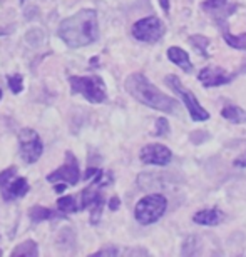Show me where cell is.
Instances as JSON below:
<instances>
[{
    "instance_id": "cell-1",
    "label": "cell",
    "mask_w": 246,
    "mask_h": 257,
    "mask_svg": "<svg viewBox=\"0 0 246 257\" xmlns=\"http://www.w3.org/2000/svg\"><path fill=\"white\" fill-rule=\"evenodd\" d=\"M57 34L69 47H84V45L94 44L99 39V24H97L96 10L84 9L64 19L59 25Z\"/></svg>"
},
{
    "instance_id": "cell-2",
    "label": "cell",
    "mask_w": 246,
    "mask_h": 257,
    "mask_svg": "<svg viewBox=\"0 0 246 257\" xmlns=\"http://www.w3.org/2000/svg\"><path fill=\"white\" fill-rule=\"evenodd\" d=\"M126 90L134 97L136 100H139L141 104L154 110L166 112V114H176L178 110V102L168 97L166 94L157 89L156 85H152L149 80L146 79L142 74H132L126 79Z\"/></svg>"
},
{
    "instance_id": "cell-3",
    "label": "cell",
    "mask_w": 246,
    "mask_h": 257,
    "mask_svg": "<svg viewBox=\"0 0 246 257\" xmlns=\"http://www.w3.org/2000/svg\"><path fill=\"white\" fill-rule=\"evenodd\" d=\"M168 209V200L161 194H149L137 202L134 209V217L139 224L149 225L157 222Z\"/></svg>"
},
{
    "instance_id": "cell-4",
    "label": "cell",
    "mask_w": 246,
    "mask_h": 257,
    "mask_svg": "<svg viewBox=\"0 0 246 257\" xmlns=\"http://www.w3.org/2000/svg\"><path fill=\"white\" fill-rule=\"evenodd\" d=\"M70 89L74 94H80L86 97V100L92 104H101L106 100V85L101 77L89 75V77H70L69 79Z\"/></svg>"
},
{
    "instance_id": "cell-5",
    "label": "cell",
    "mask_w": 246,
    "mask_h": 257,
    "mask_svg": "<svg viewBox=\"0 0 246 257\" xmlns=\"http://www.w3.org/2000/svg\"><path fill=\"white\" fill-rule=\"evenodd\" d=\"M166 84L171 87V89L178 94L179 99L184 102V105H186L189 115H191V119L194 122H201V120H208L209 119L208 112L204 110L201 105H199V102L196 100V97H194L191 92H189L188 89H184L181 80H179L176 75H168L166 77Z\"/></svg>"
},
{
    "instance_id": "cell-6",
    "label": "cell",
    "mask_w": 246,
    "mask_h": 257,
    "mask_svg": "<svg viewBox=\"0 0 246 257\" xmlns=\"http://www.w3.org/2000/svg\"><path fill=\"white\" fill-rule=\"evenodd\" d=\"M19 146L20 157L25 164H35L42 156L44 144L40 141V136L32 128H24L19 132Z\"/></svg>"
},
{
    "instance_id": "cell-7",
    "label": "cell",
    "mask_w": 246,
    "mask_h": 257,
    "mask_svg": "<svg viewBox=\"0 0 246 257\" xmlns=\"http://www.w3.org/2000/svg\"><path fill=\"white\" fill-rule=\"evenodd\" d=\"M132 35L134 39L141 40L146 44H154L164 35V27L159 19L156 17H146L141 19L132 25Z\"/></svg>"
},
{
    "instance_id": "cell-8",
    "label": "cell",
    "mask_w": 246,
    "mask_h": 257,
    "mask_svg": "<svg viewBox=\"0 0 246 257\" xmlns=\"http://www.w3.org/2000/svg\"><path fill=\"white\" fill-rule=\"evenodd\" d=\"M79 177H80V172H79L77 157H75L70 151H67L65 152L64 166H60L59 169H55L54 172H50L47 176V181L52 184L65 182V184H69V186H75V184L79 182Z\"/></svg>"
},
{
    "instance_id": "cell-9",
    "label": "cell",
    "mask_w": 246,
    "mask_h": 257,
    "mask_svg": "<svg viewBox=\"0 0 246 257\" xmlns=\"http://www.w3.org/2000/svg\"><path fill=\"white\" fill-rule=\"evenodd\" d=\"M80 199H82L80 207L82 209H91V222L97 224L101 219L102 207H104V197H102L101 191H96V184H92L91 187L84 189Z\"/></svg>"
},
{
    "instance_id": "cell-10",
    "label": "cell",
    "mask_w": 246,
    "mask_h": 257,
    "mask_svg": "<svg viewBox=\"0 0 246 257\" xmlns=\"http://www.w3.org/2000/svg\"><path fill=\"white\" fill-rule=\"evenodd\" d=\"M139 159L142 164H147V166H166L171 162L173 154L162 144H149V146L142 147Z\"/></svg>"
},
{
    "instance_id": "cell-11",
    "label": "cell",
    "mask_w": 246,
    "mask_h": 257,
    "mask_svg": "<svg viewBox=\"0 0 246 257\" xmlns=\"http://www.w3.org/2000/svg\"><path fill=\"white\" fill-rule=\"evenodd\" d=\"M0 191H2V197L5 200H15L19 197H24V195L29 192V182L25 177L15 176L12 181H9Z\"/></svg>"
},
{
    "instance_id": "cell-12",
    "label": "cell",
    "mask_w": 246,
    "mask_h": 257,
    "mask_svg": "<svg viewBox=\"0 0 246 257\" xmlns=\"http://www.w3.org/2000/svg\"><path fill=\"white\" fill-rule=\"evenodd\" d=\"M199 80L203 82V85L206 87H216L224 85L231 80V75L226 74L223 69H214V67H206L199 72Z\"/></svg>"
},
{
    "instance_id": "cell-13",
    "label": "cell",
    "mask_w": 246,
    "mask_h": 257,
    "mask_svg": "<svg viewBox=\"0 0 246 257\" xmlns=\"http://www.w3.org/2000/svg\"><path fill=\"white\" fill-rule=\"evenodd\" d=\"M29 217L32 222H42V220H50V219H60V217L65 219V214L55 212V210L42 207V205H34V207H30L29 210Z\"/></svg>"
},
{
    "instance_id": "cell-14",
    "label": "cell",
    "mask_w": 246,
    "mask_h": 257,
    "mask_svg": "<svg viewBox=\"0 0 246 257\" xmlns=\"http://www.w3.org/2000/svg\"><path fill=\"white\" fill-rule=\"evenodd\" d=\"M193 220L199 225H218L223 220V212L218 209L201 210V212L194 214Z\"/></svg>"
},
{
    "instance_id": "cell-15",
    "label": "cell",
    "mask_w": 246,
    "mask_h": 257,
    "mask_svg": "<svg viewBox=\"0 0 246 257\" xmlns=\"http://www.w3.org/2000/svg\"><path fill=\"white\" fill-rule=\"evenodd\" d=\"M168 57H169V60H171L173 64H176L178 67H181L184 72H191L193 64H191V60H189V55L184 52L183 49L171 47V49L168 50Z\"/></svg>"
},
{
    "instance_id": "cell-16",
    "label": "cell",
    "mask_w": 246,
    "mask_h": 257,
    "mask_svg": "<svg viewBox=\"0 0 246 257\" xmlns=\"http://www.w3.org/2000/svg\"><path fill=\"white\" fill-rule=\"evenodd\" d=\"M14 257H19V255H27V257H37L39 255V247L34 240H25V242L19 244L17 247L14 249L12 252Z\"/></svg>"
},
{
    "instance_id": "cell-17",
    "label": "cell",
    "mask_w": 246,
    "mask_h": 257,
    "mask_svg": "<svg viewBox=\"0 0 246 257\" xmlns=\"http://www.w3.org/2000/svg\"><path fill=\"white\" fill-rule=\"evenodd\" d=\"M57 209L64 214H74L77 210H82L80 205H77V202H75L74 195H64V197H60L57 200Z\"/></svg>"
},
{
    "instance_id": "cell-18",
    "label": "cell",
    "mask_w": 246,
    "mask_h": 257,
    "mask_svg": "<svg viewBox=\"0 0 246 257\" xmlns=\"http://www.w3.org/2000/svg\"><path fill=\"white\" fill-rule=\"evenodd\" d=\"M223 117L228 120H231L233 124H243V122H246V112L243 109H239V107H224L223 109Z\"/></svg>"
},
{
    "instance_id": "cell-19",
    "label": "cell",
    "mask_w": 246,
    "mask_h": 257,
    "mask_svg": "<svg viewBox=\"0 0 246 257\" xmlns=\"http://www.w3.org/2000/svg\"><path fill=\"white\" fill-rule=\"evenodd\" d=\"M224 40L228 42V45H231L234 49L246 50V34H241V35L224 34Z\"/></svg>"
},
{
    "instance_id": "cell-20",
    "label": "cell",
    "mask_w": 246,
    "mask_h": 257,
    "mask_svg": "<svg viewBox=\"0 0 246 257\" xmlns=\"http://www.w3.org/2000/svg\"><path fill=\"white\" fill-rule=\"evenodd\" d=\"M9 87L10 90L14 92V94H20L24 89V80H22V75L15 74V75H9Z\"/></svg>"
},
{
    "instance_id": "cell-21",
    "label": "cell",
    "mask_w": 246,
    "mask_h": 257,
    "mask_svg": "<svg viewBox=\"0 0 246 257\" xmlns=\"http://www.w3.org/2000/svg\"><path fill=\"white\" fill-rule=\"evenodd\" d=\"M15 174H17V167H9V169H5L4 172H0V189H2L9 181H12L15 177Z\"/></svg>"
},
{
    "instance_id": "cell-22",
    "label": "cell",
    "mask_w": 246,
    "mask_h": 257,
    "mask_svg": "<svg viewBox=\"0 0 246 257\" xmlns=\"http://www.w3.org/2000/svg\"><path fill=\"white\" fill-rule=\"evenodd\" d=\"M224 5H226V0H204L203 9H206V10H218V9H223Z\"/></svg>"
},
{
    "instance_id": "cell-23",
    "label": "cell",
    "mask_w": 246,
    "mask_h": 257,
    "mask_svg": "<svg viewBox=\"0 0 246 257\" xmlns=\"http://www.w3.org/2000/svg\"><path fill=\"white\" fill-rule=\"evenodd\" d=\"M191 42L196 45V47L201 50V52H204V50H206V47H208V44H209V40L206 37H203V35H193Z\"/></svg>"
},
{
    "instance_id": "cell-24",
    "label": "cell",
    "mask_w": 246,
    "mask_h": 257,
    "mask_svg": "<svg viewBox=\"0 0 246 257\" xmlns=\"http://www.w3.org/2000/svg\"><path fill=\"white\" fill-rule=\"evenodd\" d=\"M157 136H164V134H169V125L166 119H159L157 120V128H156Z\"/></svg>"
},
{
    "instance_id": "cell-25",
    "label": "cell",
    "mask_w": 246,
    "mask_h": 257,
    "mask_svg": "<svg viewBox=\"0 0 246 257\" xmlns=\"http://www.w3.org/2000/svg\"><path fill=\"white\" fill-rule=\"evenodd\" d=\"M116 254H117V249L116 247H107V249L97 250L94 255H116Z\"/></svg>"
},
{
    "instance_id": "cell-26",
    "label": "cell",
    "mask_w": 246,
    "mask_h": 257,
    "mask_svg": "<svg viewBox=\"0 0 246 257\" xmlns=\"http://www.w3.org/2000/svg\"><path fill=\"white\" fill-rule=\"evenodd\" d=\"M234 166H236V167H246V152L241 154V156L234 161Z\"/></svg>"
},
{
    "instance_id": "cell-27",
    "label": "cell",
    "mask_w": 246,
    "mask_h": 257,
    "mask_svg": "<svg viewBox=\"0 0 246 257\" xmlns=\"http://www.w3.org/2000/svg\"><path fill=\"white\" fill-rule=\"evenodd\" d=\"M97 172H99V169L89 167V169H87V171H86V176H84V179H87V181H89V179H91V177H94Z\"/></svg>"
},
{
    "instance_id": "cell-28",
    "label": "cell",
    "mask_w": 246,
    "mask_h": 257,
    "mask_svg": "<svg viewBox=\"0 0 246 257\" xmlns=\"http://www.w3.org/2000/svg\"><path fill=\"white\" fill-rule=\"evenodd\" d=\"M109 209H111V210L119 209V199H117V197H112V199H111V202H109Z\"/></svg>"
},
{
    "instance_id": "cell-29",
    "label": "cell",
    "mask_w": 246,
    "mask_h": 257,
    "mask_svg": "<svg viewBox=\"0 0 246 257\" xmlns=\"http://www.w3.org/2000/svg\"><path fill=\"white\" fill-rule=\"evenodd\" d=\"M65 186H67L65 182H60V184L55 182V192H57V194H62V192L65 191Z\"/></svg>"
},
{
    "instance_id": "cell-30",
    "label": "cell",
    "mask_w": 246,
    "mask_h": 257,
    "mask_svg": "<svg viewBox=\"0 0 246 257\" xmlns=\"http://www.w3.org/2000/svg\"><path fill=\"white\" fill-rule=\"evenodd\" d=\"M159 4L164 12H169V0H159Z\"/></svg>"
},
{
    "instance_id": "cell-31",
    "label": "cell",
    "mask_w": 246,
    "mask_h": 257,
    "mask_svg": "<svg viewBox=\"0 0 246 257\" xmlns=\"http://www.w3.org/2000/svg\"><path fill=\"white\" fill-rule=\"evenodd\" d=\"M0 99H2V89H0Z\"/></svg>"
},
{
    "instance_id": "cell-32",
    "label": "cell",
    "mask_w": 246,
    "mask_h": 257,
    "mask_svg": "<svg viewBox=\"0 0 246 257\" xmlns=\"http://www.w3.org/2000/svg\"><path fill=\"white\" fill-rule=\"evenodd\" d=\"M0 255H2V250H0Z\"/></svg>"
},
{
    "instance_id": "cell-33",
    "label": "cell",
    "mask_w": 246,
    "mask_h": 257,
    "mask_svg": "<svg viewBox=\"0 0 246 257\" xmlns=\"http://www.w3.org/2000/svg\"><path fill=\"white\" fill-rule=\"evenodd\" d=\"M20 2H24V0H20Z\"/></svg>"
}]
</instances>
